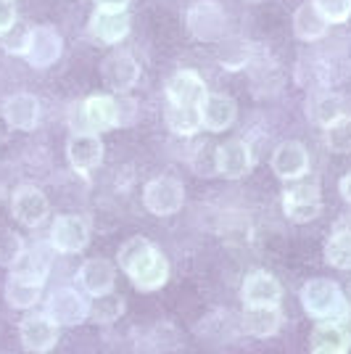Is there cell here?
I'll return each mask as SVG.
<instances>
[{
    "label": "cell",
    "instance_id": "4",
    "mask_svg": "<svg viewBox=\"0 0 351 354\" xmlns=\"http://www.w3.org/2000/svg\"><path fill=\"white\" fill-rule=\"evenodd\" d=\"M188 30L201 43H217L227 35V14L217 0H196L188 8Z\"/></svg>",
    "mask_w": 351,
    "mask_h": 354
},
{
    "label": "cell",
    "instance_id": "32",
    "mask_svg": "<svg viewBox=\"0 0 351 354\" xmlns=\"http://www.w3.org/2000/svg\"><path fill=\"white\" fill-rule=\"evenodd\" d=\"M24 241L14 230H0V267H16L24 257Z\"/></svg>",
    "mask_w": 351,
    "mask_h": 354
},
{
    "label": "cell",
    "instance_id": "15",
    "mask_svg": "<svg viewBox=\"0 0 351 354\" xmlns=\"http://www.w3.org/2000/svg\"><path fill=\"white\" fill-rule=\"evenodd\" d=\"M272 172L280 180H298L309 172V151L298 140H285L272 153Z\"/></svg>",
    "mask_w": 351,
    "mask_h": 354
},
{
    "label": "cell",
    "instance_id": "2",
    "mask_svg": "<svg viewBox=\"0 0 351 354\" xmlns=\"http://www.w3.org/2000/svg\"><path fill=\"white\" fill-rule=\"evenodd\" d=\"M301 307L307 310V315H312L314 320H333V323H346L351 317V304L349 299L343 296L341 286L325 278H312L309 283L301 286Z\"/></svg>",
    "mask_w": 351,
    "mask_h": 354
},
{
    "label": "cell",
    "instance_id": "29",
    "mask_svg": "<svg viewBox=\"0 0 351 354\" xmlns=\"http://www.w3.org/2000/svg\"><path fill=\"white\" fill-rule=\"evenodd\" d=\"M167 127L175 135H193L201 130V109H180V106H169L167 109Z\"/></svg>",
    "mask_w": 351,
    "mask_h": 354
},
{
    "label": "cell",
    "instance_id": "12",
    "mask_svg": "<svg viewBox=\"0 0 351 354\" xmlns=\"http://www.w3.org/2000/svg\"><path fill=\"white\" fill-rule=\"evenodd\" d=\"M209 95L206 93L204 80L196 72H177L169 77L167 82V98H169V106H180V109H201L204 98Z\"/></svg>",
    "mask_w": 351,
    "mask_h": 354
},
{
    "label": "cell",
    "instance_id": "6",
    "mask_svg": "<svg viewBox=\"0 0 351 354\" xmlns=\"http://www.w3.org/2000/svg\"><path fill=\"white\" fill-rule=\"evenodd\" d=\"M143 204L156 217H172L185 204V185L177 177H156L143 191Z\"/></svg>",
    "mask_w": 351,
    "mask_h": 354
},
{
    "label": "cell",
    "instance_id": "3",
    "mask_svg": "<svg viewBox=\"0 0 351 354\" xmlns=\"http://www.w3.org/2000/svg\"><path fill=\"white\" fill-rule=\"evenodd\" d=\"M114 127H119L117 98H111V95H93L85 104L74 106V133H103V130H114Z\"/></svg>",
    "mask_w": 351,
    "mask_h": 354
},
{
    "label": "cell",
    "instance_id": "8",
    "mask_svg": "<svg viewBox=\"0 0 351 354\" xmlns=\"http://www.w3.org/2000/svg\"><path fill=\"white\" fill-rule=\"evenodd\" d=\"M59 330L61 325H56L43 312V315H30V317L21 320V325H19V339H21V346L27 352L45 354L59 344Z\"/></svg>",
    "mask_w": 351,
    "mask_h": 354
},
{
    "label": "cell",
    "instance_id": "37",
    "mask_svg": "<svg viewBox=\"0 0 351 354\" xmlns=\"http://www.w3.org/2000/svg\"><path fill=\"white\" fill-rule=\"evenodd\" d=\"M338 188H341V196L351 204V172H346V175L341 177V185Z\"/></svg>",
    "mask_w": 351,
    "mask_h": 354
},
{
    "label": "cell",
    "instance_id": "22",
    "mask_svg": "<svg viewBox=\"0 0 351 354\" xmlns=\"http://www.w3.org/2000/svg\"><path fill=\"white\" fill-rule=\"evenodd\" d=\"M349 346L351 336L343 323L325 320V323H317V328L312 330V354H346Z\"/></svg>",
    "mask_w": 351,
    "mask_h": 354
},
{
    "label": "cell",
    "instance_id": "26",
    "mask_svg": "<svg viewBox=\"0 0 351 354\" xmlns=\"http://www.w3.org/2000/svg\"><path fill=\"white\" fill-rule=\"evenodd\" d=\"M307 114L312 122H317L320 127H328L333 124L336 119L346 117V101L338 95V93H320L309 101Z\"/></svg>",
    "mask_w": 351,
    "mask_h": 354
},
{
    "label": "cell",
    "instance_id": "5",
    "mask_svg": "<svg viewBox=\"0 0 351 354\" xmlns=\"http://www.w3.org/2000/svg\"><path fill=\"white\" fill-rule=\"evenodd\" d=\"M293 183V180H291ZM283 212L291 222H312L322 214V196L320 185L314 180L293 183L291 188L283 191Z\"/></svg>",
    "mask_w": 351,
    "mask_h": 354
},
{
    "label": "cell",
    "instance_id": "13",
    "mask_svg": "<svg viewBox=\"0 0 351 354\" xmlns=\"http://www.w3.org/2000/svg\"><path fill=\"white\" fill-rule=\"evenodd\" d=\"M66 159L77 172H90L103 162V140L98 133H72L66 143Z\"/></svg>",
    "mask_w": 351,
    "mask_h": 354
},
{
    "label": "cell",
    "instance_id": "31",
    "mask_svg": "<svg viewBox=\"0 0 351 354\" xmlns=\"http://www.w3.org/2000/svg\"><path fill=\"white\" fill-rule=\"evenodd\" d=\"M251 59V48L249 43H243V40H225L220 45V64L225 69H243Z\"/></svg>",
    "mask_w": 351,
    "mask_h": 354
},
{
    "label": "cell",
    "instance_id": "23",
    "mask_svg": "<svg viewBox=\"0 0 351 354\" xmlns=\"http://www.w3.org/2000/svg\"><path fill=\"white\" fill-rule=\"evenodd\" d=\"M43 281L27 278L21 272H11V278L6 281V301L14 310H32L43 296Z\"/></svg>",
    "mask_w": 351,
    "mask_h": 354
},
{
    "label": "cell",
    "instance_id": "14",
    "mask_svg": "<svg viewBox=\"0 0 351 354\" xmlns=\"http://www.w3.org/2000/svg\"><path fill=\"white\" fill-rule=\"evenodd\" d=\"M240 296L246 301V307H280V299H283V288L275 275L256 270L251 272L249 278L243 281Z\"/></svg>",
    "mask_w": 351,
    "mask_h": 354
},
{
    "label": "cell",
    "instance_id": "20",
    "mask_svg": "<svg viewBox=\"0 0 351 354\" xmlns=\"http://www.w3.org/2000/svg\"><path fill=\"white\" fill-rule=\"evenodd\" d=\"M90 35L106 45L122 43L130 35V16L127 11H101L98 8L90 19Z\"/></svg>",
    "mask_w": 351,
    "mask_h": 354
},
{
    "label": "cell",
    "instance_id": "17",
    "mask_svg": "<svg viewBox=\"0 0 351 354\" xmlns=\"http://www.w3.org/2000/svg\"><path fill=\"white\" fill-rule=\"evenodd\" d=\"M14 217L24 227H37V225H43L45 217H48V198H45V193L40 188H35V185H21V188H16L14 193Z\"/></svg>",
    "mask_w": 351,
    "mask_h": 354
},
{
    "label": "cell",
    "instance_id": "18",
    "mask_svg": "<svg viewBox=\"0 0 351 354\" xmlns=\"http://www.w3.org/2000/svg\"><path fill=\"white\" fill-rule=\"evenodd\" d=\"M3 117L11 130L32 133L40 122V101L32 93H16L3 104Z\"/></svg>",
    "mask_w": 351,
    "mask_h": 354
},
{
    "label": "cell",
    "instance_id": "1",
    "mask_svg": "<svg viewBox=\"0 0 351 354\" xmlns=\"http://www.w3.org/2000/svg\"><path fill=\"white\" fill-rule=\"evenodd\" d=\"M119 267L137 291H159L169 281V262L148 238L132 236L119 249Z\"/></svg>",
    "mask_w": 351,
    "mask_h": 354
},
{
    "label": "cell",
    "instance_id": "16",
    "mask_svg": "<svg viewBox=\"0 0 351 354\" xmlns=\"http://www.w3.org/2000/svg\"><path fill=\"white\" fill-rule=\"evenodd\" d=\"M254 167V156H251V146L246 140H227L217 146V172L227 180H240L243 175H249V169Z\"/></svg>",
    "mask_w": 351,
    "mask_h": 354
},
{
    "label": "cell",
    "instance_id": "28",
    "mask_svg": "<svg viewBox=\"0 0 351 354\" xmlns=\"http://www.w3.org/2000/svg\"><path fill=\"white\" fill-rule=\"evenodd\" d=\"M122 315H124V299L119 294L111 291V294L93 296V301H90V320L108 325V323H117Z\"/></svg>",
    "mask_w": 351,
    "mask_h": 354
},
{
    "label": "cell",
    "instance_id": "10",
    "mask_svg": "<svg viewBox=\"0 0 351 354\" xmlns=\"http://www.w3.org/2000/svg\"><path fill=\"white\" fill-rule=\"evenodd\" d=\"M90 243L88 222L77 214H64L50 227V246L61 254H77Z\"/></svg>",
    "mask_w": 351,
    "mask_h": 354
},
{
    "label": "cell",
    "instance_id": "36",
    "mask_svg": "<svg viewBox=\"0 0 351 354\" xmlns=\"http://www.w3.org/2000/svg\"><path fill=\"white\" fill-rule=\"evenodd\" d=\"M101 11H127V3L130 0H95Z\"/></svg>",
    "mask_w": 351,
    "mask_h": 354
},
{
    "label": "cell",
    "instance_id": "21",
    "mask_svg": "<svg viewBox=\"0 0 351 354\" xmlns=\"http://www.w3.org/2000/svg\"><path fill=\"white\" fill-rule=\"evenodd\" d=\"M77 281L82 286V291L88 296H101L114 291V281H117V270L106 259H88L79 267Z\"/></svg>",
    "mask_w": 351,
    "mask_h": 354
},
{
    "label": "cell",
    "instance_id": "19",
    "mask_svg": "<svg viewBox=\"0 0 351 354\" xmlns=\"http://www.w3.org/2000/svg\"><path fill=\"white\" fill-rule=\"evenodd\" d=\"M238 117V104L230 95L222 93H209L201 104V127L209 133H222L227 130Z\"/></svg>",
    "mask_w": 351,
    "mask_h": 354
},
{
    "label": "cell",
    "instance_id": "7",
    "mask_svg": "<svg viewBox=\"0 0 351 354\" xmlns=\"http://www.w3.org/2000/svg\"><path fill=\"white\" fill-rule=\"evenodd\" d=\"M45 315L61 328H72L90 317V301L85 299V294H79L74 288H59L48 299Z\"/></svg>",
    "mask_w": 351,
    "mask_h": 354
},
{
    "label": "cell",
    "instance_id": "27",
    "mask_svg": "<svg viewBox=\"0 0 351 354\" xmlns=\"http://www.w3.org/2000/svg\"><path fill=\"white\" fill-rule=\"evenodd\" d=\"M325 262L336 270H351V227H338L325 243Z\"/></svg>",
    "mask_w": 351,
    "mask_h": 354
},
{
    "label": "cell",
    "instance_id": "9",
    "mask_svg": "<svg viewBox=\"0 0 351 354\" xmlns=\"http://www.w3.org/2000/svg\"><path fill=\"white\" fill-rule=\"evenodd\" d=\"M64 40L53 27H32L27 35V48L24 56L35 69H48L61 59Z\"/></svg>",
    "mask_w": 351,
    "mask_h": 354
},
{
    "label": "cell",
    "instance_id": "35",
    "mask_svg": "<svg viewBox=\"0 0 351 354\" xmlns=\"http://www.w3.org/2000/svg\"><path fill=\"white\" fill-rule=\"evenodd\" d=\"M16 24V11L14 6H11V0H0V37L6 35V32H11Z\"/></svg>",
    "mask_w": 351,
    "mask_h": 354
},
{
    "label": "cell",
    "instance_id": "33",
    "mask_svg": "<svg viewBox=\"0 0 351 354\" xmlns=\"http://www.w3.org/2000/svg\"><path fill=\"white\" fill-rule=\"evenodd\" d=\"M328 24H343L351 19V0H314Z\"/></svg>",
    "mask_w": 351,
    "mask_h": 354
},
{
    "label": "cell",
    "instance_id": "30",
    "mask_svg": "<svg viewBox=\"0 0 351 354\" xmlns=\"http://www.w3.org/2000/svg\"><path fill=\"white\" fill-rule=\"evenodd\" d=\"M325 143L333 153H351V117H341L325 127Z\"/></svg>",
    "mask_w": 351,
    "mask_h": 354
},
{
    "label": "cell",
    "instance_id": "25",
    "mask_svg": "<svg viewBox=\"0 0 351 354\" xmlns=\"http://www.w3.org/2000/svg\"><path fill=\"white\" fill-rule=\"evenodd\" d=\"M283 325V312L280 307H246L243 312V330L256 339H269L275 336Z\"/></svg>",
    "mask_w": 351,
    "mask_h": 354
},
{
    "label": "cell",
    "instance_id": "34",
    "mask_svg": "<svg viewBox=\"0 0 351 354\" xmlns=\"http://www.w3.org/2000/svg\"><path fill=\"white\" fill-rule=\"evenodd\" d=\"M117 114H119V127H130L132 122H135V117H137V101L130 98V95H124V93H119Z\"/></svg>",
    "mask_w": 351,
    "mask_h": 354
},
{
    "label": "cell",
    "instance_id": "24",
    "mask_svg": "<svg viewBox=\"0 0 351 354\" xmlns=\"http://www.w3.org/2000/svg\"><path fill=\"white\" fill-rule=\"evenodd\" d=\"M293 32L298 40L304 43H314V40H322L325 32H328V19L320 14V8L314 6V0H307L296 8L293 14Z\"/></svg>",
    "mask_w": 351,
    "mask_h": 354
},
{
    "label": "cell",
    "instance_id": "11",
    "mask_svg": "<svg viewBox=\"0 0 351 354\" xmlns=\"http://www.w3.org/2000/svg\"><path fill=\"white\" fill-rule=\"evenodd\" d=\"M101 80L108 90L127 93L140 80V66H137V61L132 59L130 53L117 50V53L106 56V61L101 64Z\"/></svg>",
    "mask_w": 351,
    "mask_h": 354
}]
</instances>
